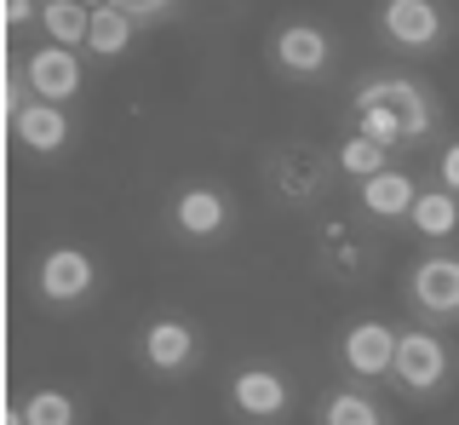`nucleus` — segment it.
<instances>
[{
    "instance_id": "f03ea898",
    "label": "nucleus",
    "mask_w": 459,
    "mask_h": 425,
    "mask_svg": "<svg viewBox=\"0 0 459 425\" xmlns=\"http://www.w3.org/2000/svg\"><path fill=\"white\" fill-rule=\"evenodd\" d=\"M391 386L402 396H442L454 386V351H448V339H442V328H402L396 339V368H391Z\"/></svg>"
},
{
    "instance_id": "4be33fe9",
    "label": "nucleus",
    "mask_w": 459,
    "mask_h": 425,
    "mask_svg": "<svg viewBox=\"0 0 459 425\" xmlns=\"http://www.w3.org/2000/svg\"><path fill=\"white\" fill-rule=\"evenodd\" d=\"M109 6H121L126 18L143 30V23H167L172 12H178V0H109Z\"/></svg>"
},
{
    "instance_id": "4468645a",
    "label": "nucleus",
    "mask_w": 459,
    "mask_h": 425,
    "mask_svg": "<svg viewBox=\"0 0 459 425\" xmlns=\"http://www.w3.org/2000/svg\"><path fill=\"white\" fill-rule=\"evenodd\" d=\"M408 230L420 236L425 247L454 242V236H459V195L442 190V184H425L420 202H413V212H408Z\"/></svg>"
},
{
    "instance_id": "f3484780",
    "label": "nucleus",
    "mask_w": 459,
    "mask_h": 425,
    "mask_svg": "<svg viewBox=\"0 0 459 425\" xmlns=\"http://www.w3.org/2000/svg\"><path fill=\"white\" fill-rule=\"evenodd\" d=\"M133 35H138V23L126 18L121 6H98L92 12V30H86V52L92 58H126V47H133Z\"/></svg>"
},
{
    "instance_id": "9b49d317",
    "label": "nucleus",
    "mask_w": 459,
    "mask_h": 425,
    "mask_svg": "<svg viewBox=\"0 0 459 425\" xmlns=\"http://www.w3.org/2000/svg\"><path fill=\"white\" fill-rule=\"evenodd\" d=\"M18 64H23V81H29V98H40V104H75L81 87H86L81 58L69 47H52V40H40Z\"/></svg>"
},
{
    "instance_id": "1a4fd4ad",
    "label": "nucleus",
    "mask_w": 459,
    "mask_h": 425,
    "mask_svg": "<svg viewBox=\"0 0 459 425\" xmlns=\"http://www.w3.org/2000/svg\"><path fill=\"white\" fill-rule=\"evenodd\" d=\"M270 69L287 81H322L327 69H333V35L322 30V23H281L276 35H270Z\"/></svg>"
},
{
    "instance_id": "393cba45",
    "label": "nucleus",
    "mask_w": 459,
    "mask_h": 425,
    "mask_svg": "<svg viewBox=\"0 0 459 425\" xmlns=\"http://www.w3.org/2000/svg\"><path fill=\"white\" fill-rule=\"evenodd\" d=\"M0 425H23V408L12 403V408H6V420H0Z\"/></svg>"
},
{
    "instance_id": "412c9836",
    "label": "nucleus",
    "mask_w": 459,
    "mask_h": 425,
    "mask_svg": "<svg viewBox=\"0 0 459 425\" xmlns=\"http://www.w3.org/2000/svg\"><path fill=\"white\" fill-rule=\"evenodd\" d=\"M351 133H362V138H373V144H379V150H413L408 144V126H402V116H396V109H379V104H368V109H351Z\"/></svg>"
},
{
    "instance_id": "ddd939ff",
    "label": "nucleus",
    "mask_w": 459,
    "mask_h": 425,
    "mask_svg": "<svg viewBox=\"0 0 459 425\" xmlns=\"http://www.w3.org/2000/svg\"><path fill=\"white\" fill-rule=\"evenodd\" d=\"M420 190L425 184L413 178V173H402V167H385V173H373L356 184V202H362V212L373 224H402L413 212V202H420Z\"/></svg>"
},
{
    "instance_id": "6ab92c4d",
    "label": "nucleus",
    "mask_w": 459,
    "mask_h": 425,
    "mask_svg": "<svg viewBox=\"0 0 459 425\" xmlns=\"http://www.w3.org/2000/svg\"><path fill=\"white\" fill-rule=\"evenodd\" d=\"M333 167H339L344 178L362 184V178H373V173H385V167H396V155H391V150H379V144H373V138H362V133H351V138L339 144Z\"/></svg>"
},
{
    "instance_id": "2eb2a0df",
    "label": "nucleus",
    "mask_w": 459,
    "mask_h": 425,
    "mask_svg": "<svg viewBox=\"0 0 459 425\" xmlns=\"http://www.w3.org/2000/svg\"><path fill=\"white\" fill-rule=\"evenodd\" d=\"M270 178H276V190L287 202H310V195H322L327 184V161L310 150H281L276 161H270Z\"/></svg>"
},
{
    "instance_id": "b1692460",
    "label": "nucleus",
    "mask_w": 459,
    "mask_h": 425,
    "mask_svg": "<svg viewBox=\"0 0 459 425\" xmlns=\"http://www.w3.org/2000/svg\"><path fill=\"white\" fill-rule=\"evenodd\" d=\"M6 6V30H23L29 18H40V0H0Z\"/></svg>"
},
{
    "instance_id": "a211bd4d",
    "label": "nucleus",
    "mask_w": 459,
    "mask_h": 425,
    "mask_svg": "<svg viewBox=\"0 0 459 425\" xmlns=\"http://www.w3.org/2000/svg\"><path fill=\"white\" fill-rule=\"evenodd\" d=\"M40 30H47L52 47L81 52L86 47V30H92V12H86L81 0H52V6H40Z\"/></svg>"
},
{
    "instance_id": "0eeeda50",
    "label": "nucleus",
    "mask_w": 459,
    "mask_h": 425,
    "mask_svg": "<svg viewBox=\"0 0 459 425\" xmlns=\"http://www.w3.org/2000/svg\"><path fill=\"white\" fill-rule=\"evenodd\" d=\"M396 339H402V328H391V322H379V317L351 322V328H344V339H339V368H344V379H356V386H391Z\"/></svg>"
},
{
    "instance_id": "bb28decb",
    "label": "nucleus",
    "mask_w": 459,
    "mask_h": 425,
    "mask_svg": "<svg viewBox=\"0 0 459 425\" xmlns=\"http://www.w3.org/2000/svg\"><path fill=\"white\" fill-rule=\"evenodd\" d=\"M40 6H52V0H40Z\"/></svg>"
},
{
    "instance_id": "f257e3e1",
    "label": "nucleus",
    "mask_w": 459,
    "mask_h": 425,
    "mask_svg": "<svg viewBox=\"0 0 459 425\" xmlns=\"http://www.w3.org/2000/svg\"><path fill=\"white\" fill-rule=\"evenodd\" d=\"M402 299H408L420 328H454L459 322V253L425 247L413 259L408 282H402Z\"/></svg>"
},
{
    "instance_id": "dca6fc26",
    "label": "nucleus",
    "mask_w": 459,
    "mask_h": 425,
    "mask_svg": "<svg viewBox=\"0 0 459 425\" xmlns=\"http://www.w3.org/2000/svg\"><path fill=\"white\" fill-rule=\"evenodd\" d=\"M316 425H391V414L373 403L368 386H333L316 403Z\"/></svg>"
},
{
    "instance_id": "9d476101",
    "label": "nucleus",
    "mask_w": 459,
    "mask_h": 425,
    "mask_svg": "<svg viewBox=\"0 0 459 425\" xmlns=\"http://www.w3.org/2000/svg\"><path fill=\"white\" fill-rule=\"evenodd\" d=\"M138 357L155 379H178V374H190L195 357H201V334L184 317H155V322H143V334H138Z\"/></svg>"
},
{
    "instance_id": "39448f33",
    "label": "nucleus",
    "mask_w": 459,
    "mask_h": 425,
    "mask_svg": "<svg viewBox=\"0 0 459 425\" xmlns=\"http://www.w3.org/2000/svg\"><path fill=\"white\" fill-rule=\"evenodd\" d=\"M224 396H230V414L247 420V425H281L287 414H293V379H287L281 368H270V362L236 368Z\"/></svg>"
},
{
    "instance_id": "423d86ee",
    "label": "nucleus",
    "mask_w": 459,
    "mask_h": 425,
    "mask_svg": "<svg viewBox=\"0 0 459 425\" xmlns=\"http://www.w3.org/2000/svg\"><path fill=\"white\" fill-rule=\"evenodd\" d=\"M92 293H98V265L86 247L57 242V247L40 253V265H35V299L40 305L69 310V305H86Z\"/></svg>"
},
{
    "instance_id": "5701e85b",
    "label": "nucleus",
    "mask_w": 459,
    "mask_h": 425,
    "mask_svg": "<svg viewBox=\"0 0 459 425\" xmlns=\"http://www.w3.org/2000/svg\"><path fill=\"white\" fill-rule=\"evenodd\" d=\"M437 184L459 195V138H448V144H442V155H437Z\"/></svg>"
},
{
    "instance_id": "f8f14e48",
    "label": "nucleus",
    "mask_w": 459,
    "mask_h": 425,
    "mask_svg": "<svg viewBox=\"0 0 459 425\" xmlns=\"http://www.w3.org/2000/svg\"><path fill=\"white\" fill-rule=\"evenodd\" d=\"M12 138H18V150L29 155H64L69 138H75V116H69V104H40V98H29L23 116L6 126Z\"/></svg>"
},
{
    "instance_id": "a878e982",
    "label": "nucleus",
    "mask_w": 459,
    "mask_h": 425,
    "mask_svg": "<svg viewBox=\"0 0 459 425\" xmlns=\"http://www.w3.org/2000/svg\"><path fill=\"white\" fill-rule=\"evenodd\" d=\"M81 6H86V12H98V6H109V0H81Z\"/></svg>"
},
{
    "instance_id": "7ed1b4c3",
    "label": "nucleus",
    "mask_w": 459,
    "mask_h": 425,
    "mask_svg": "<svg viewBox=\"0 0 459 425\" xmlns=\"http://www.w3.org/2000/svg\"><path fill=\"white\" fill-rule=\"evenodd\" d=\"M368 104L396 109L402 126H408V144H430V138L442 133V104L430 98L425 81H413V75H368L362 87H356L351 109H368Z\"/></svg>"
},
{
    "instance_id": "6e6552de",
    "label": "nucleus",
    "mask_w": 459,
    "mask_h": 425,
    "mask_svg": "<svg viewBox=\"0 0 459 425\" xmlns=\"http://www.w3.org/2000/svg\"><path fill=\"white\" fill-rule=\"evenodd\" d=\"M167 224H172V236H184L190 247H212L230 224H236V207H230V195L219 184H184L167 202Z\"/></svg>"
},
{
    "instance_id": "20e7f679",
    "label": "nucleus",
    "mask_w": 459,
    "mask_h": 425,
    "mask_svg": "<svg viewBox=\"0 0 459 425\" xmlns=\"http://www.w3.org/2000/svg\"><path fill=\"white\" fill-rule=\"evenodd\" d=\"M379 40L408 58H430L448 47V12L442 0H379Z\"/></svg>"
},
{
    "instance_id": "aec40b11",
    "label": "nucleus",
    "mask_w": 459,
    "mask_h": 425,
    "mask_svg": "<svg viewBox=\"0 0 459 425\" xmlns=\"http://www.w3.org/2000/svg\"><path fill=\"white\" fill-rule=\"evenodd\" d=\"M18 408H23V425H81V403L69 391H52V386L29 391Z\"/></svg>"
}]
</instances>
